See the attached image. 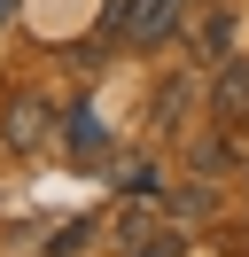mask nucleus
<instances>
[{
  "label": "nucleus",
  "mask_w": 249,
  "mask_h": 257,
  "mask_svg": "<svg viewBox=\"0 0 249 257\" xmlns=\"http://www.w3.org/2000/svg\"><path fill=\"white\" fill-rule=\"evenodd\" d=\"M55 125H62V109L47 94H8L0 101V141H8V156H39Z\"/></svg>",
  "instance_id": "obj_1"
},
{
  "label": "nucleus",
  "mask_w": 249,
  "mask_h": 257,
  "mask_svg": "<svg viewBox=\"0 0 249 257\" xmlns=\"http://www.w3.org/2000/svg\"><path fill=\"white\" fill-rule=\"evenodd\" d=\"M179 16H187V0H109V24L125 47H164L179 32Z\"/></svg>",
  "instance_id": "obj_2"
},
{
  "label": "nucleus",
  "mask_w": 249,
  "mask_h": 257,
  "mask_svg": "<svg viewBox=\"0 0 249 257\" xmlns=\"http://www.w3.org/2000/svg\"><path fill=\"white\" fill-rule=\"evenodd\" d=\"M117 241H125V257H187V241H195V234L156 226L148 210H125V218H117Z\"/></svg>",
  "instance_id": "obj_3"
},
{
  "label": "nucleus",
  "mask_w": 249,
  "mask_h": 257,
  "mask_svg": "<svg viewBox=\"0 0 249 257\" xmlns=\"http://www.w3.org/2000/svg\"><path fill=\"white\" fill-rule=\"evenodd\" d=\"M210 117H218L226 133L249 125V55H226V63H218V78H210Z\"/></svg>",
  "instance_id": "obj_4"
},
{
  "label": "nucleus",
  "mask_w": 249,
  "mask_h": 257,
  "mask_svg": "<svg viewBox=\"0 0 249 257\" xmlns=\"http://www.w3.org/2000/svg\"><path fill=\"white\" fill-rule=\"evenodd\" d=\"M62 141H70V156L86 164V172H101V164H109V125L86 109V101H70V109H62Z\"/></svg>",
  "instance_id": "obj_5"
},
{
  "label": "nucleus",
  "mask_w": 249,
  "mask_h": 257,
  "mask_svg": "<svg viewBox=\"0 0 249 257\" xmlns=\"http://www.w3.org/2000/svg\"><path fill=\"white\" fill-rule=\"evenodd\" d=\"M187 164H195V179H226L233 172V133H195L187 141Z\"/></svg>",
  "instance_id": "obj_6"
},
{
  "label": "nucleus",
  "mask_w": 249,
  "mask_h": 257,
  "mask_svg": "<svg viewBox=\"0 0 249 257\" xmlns=\"http://www.w3.org/2000/svg\"><path fill=\"white\" fill-rule=\"evenodd\" d=\"M164 210H171L179 226H210V218H218V195H210V187H171Z\"/></svg>",
  "instance_id": "obj_7"
},
{
  "label": "nucleus",
  "mask_w": 249,
  "mask_h": 257,
  "mask_svg": "<svg viewBox=\"0 0 249 257\" xmlns=\"http://www.w3.org/2000/svg\"><path fill=\"white\" fill-rule=\"evenodd\" d=\"M226 47H233V16H226V8H210L202 32H195V55H202V63H226Z\"/></svg>",
  "instance_id": "obj_8"
},
{
  "label": "nucleus",
  "mask_w": 249,
  "mask_h": 257,
  "mask_svg": "<svg viewBox=\"0 0 249 257\" xmlns=\"http://www.w3.org/2000/svg\"><path fill=\"white\" fill-rule=\"evenodd\" d=\"M179 109H187V78H164V86H156V125L179 133Z\"/></svg>",
  "instance_id": "obj_9"
},
{
  "label": "nucleus",
  "mask_w": 249,
  "mask_h": 257,
  "mask_svg": "<svg viewBox=\"0 0 249 257\" xmlns=\"http://www.w3.org/2000/svg\"><path fill=\"white\" fill-rule=\"evenodd\" d=\"M117 187H133V195H156V164H148V156L117 164Z\"/></svg>",
  "instance_id": "obj_10"
},
{
  "label": "nucleus",
  "mask_w": 249,
  "mask_h": 257,
  "mask_svg": "<svg viewBox=\"0 0 249 257\" xmlns=\"http://www.w3.org/2000/svg\"><path fill=\"white\" fill-rule=\"evenodd\" d=\"M86 234H93V226H86V218H70L55 241H47V257H78V249H86Z\"/></svg>",
  "instance_id": "obj_11"
},
{
  "label": "nucleus",
  "mask_w": 249,
  "mask_h": 257,
  "mask_svg": "<svg viewBox=\"0 0 249 257\" xmlns=\"http://www.w3.org/2000/svg\"><path fill=\"white\" fill-rule=\"evenodd\" d=\"M187 257H226V249H202V241H187Z\"/></svg>",
  "instance_id": "obj_12"
},
{
  "label": "nucleus",
  "mask_w": 249,
  "mask_h": 257,
  "mask_svg": "<svg viewBox=\"0 0 249 257\" xmlns=\"http://www.w3.org/2000/svg\"><path fill=\"white\" fill-rule=\"evenodd\" d=\"M8 16H16V0H0V24H8Z\"/></svg>",
  "instance_id": "obj_13"
}]
</instances>
